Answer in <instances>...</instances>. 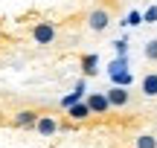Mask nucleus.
Instances as JSON below:
<instances>
[{"label":"nucleus","instance_id":"14","mask_svg":"<svg viewBox=\"0 0 157 148\" xmlns=\"http://www.w3.org/2000/svg\"><path fill=\"white\" fill-rule=\"evenodd\" d=\"M143 55H146L148 61H157V38H154V41H148V44L143 46Z\"/></svg>","mask_w":157,"mask_h":148},{"label":"nucleus","instance_id":"2","mask_svg":"<svg viewBox=\"0 0 157 148\" xmlns=\"http://www.w3.org/2000/svg\"><path fill=\"white\" fill-rule=\"evenodd\" d=\"M32 41H35V44H41V46L52 44V41H56V26H52L50 20H44V23H38V26H32Z\"/></svg>","mask_w":157,"mask_h":148},{"label":"nucleus","instance_id":"13","mask_svg":"<svg viewBox=\"0 0 157 148\" xmlns=\"http://www.w3.org/2000/svg\"><path fill=\"white\" fill-rule=\"evenodd\" d=\"M119 23H122V26H140V23H146V20H143V12L131 9V12H128V17H125V20H119Z\"/></svg>","mask_w":157,"mask_h":148},{"label":"nucleus","instance_id":"4","mask_svg":"<svg viewBox=\"0 0 157 148\" xmlns=\"http://www.w3.org/2000/svg\"><path fill=\"white\" fill-rule=\"evenodd\" d=\"M38 119H41L38 110H17L15 113V125L26 128V131H35V128H38Z\"/></svg>","mask_w":157,"mask_h":148},{"label":"nucleus","instance_id":"16","mask_svg":"<svg viewBox=\"0 0 157 148\" xmlns=\"http://www.w3.org/2000/svg\"><path fill=\"white\" fill-rule=\"evenodd\" d=\"M113 50H117V55H128V38H117Z\"/></svg>","mask_w":157,"mask_h":148},{"label":"nucleus","instance_id":"5","mask_svg":"<svg viewBox=\"0 0 157 148\" xmlns=\"http://www.w3.org/2000/svg\"><path fill=\"white\" fill-rule=\"evenodd\" d=\"M105 93H108V99H111L113 108H125V105L131 102L128 87H122V84H111V90H105Z\"/></svg>","mask_w":157,"mask_h":148},{"label":"nucleus","instance_id":"10","mask_svg":"<svg viewBox=\"0 0 157 148\" xmlns=\"http://www.w3.org/2000/svg\"><path fill=\"white\" fill-rule=\"evenodd\" d=\"M108 79H111V84H122V87H131V84H134V76H131V70L113 73V76H108Z\"/></svg>","mask_w":157,"mask_h":148},{"label":"nucleus","instance_id":"12","mask_svg":"<svg viewBox=\"0 0 157 148\" xmlns=\"http://www.w3.org/2000/svg\"><path fill=\"white\" fill-rule=\"evenodd\" d=\"M82 99H87V93H82V90H73V93H67V96H61V102H58V105H61V108L67 110L70 105H76V102H82Z\"/></svg>","mask_w":157,"mask_h":148},{"label":"nucleus","instance_id":"11","mask_svg":"<svg viewBox=\"0 0 157 148\" xmlns=\"http://www.w3.org/2000/svg\"><path fill=\"white\" fill-rule=\"evenodd\" d=\"M122 70H128V55H117L111 64H108V76H113V73H122Z\"/></svg>","mask_w":157,"mask_h":148},{"label":"nucleus","instance_id":"9","mask_svg":"<svg viewBox=\"0 0 157 148\" xmlns=\"http://www.w3.org/2000/svg\"><path fill=\"white\" fill-rule=\"evenodd\" d=\"M143 96H154L157 99V73H148L143 79Z\"/></svg>","mask_w":157,"mask_h":148},{"label":"nucleus","instance_id":"3","mask_svg":"<svg viewBox=\"0 0 157 148\" xmlns=\"http://www.w3.org/2000/svg\"><path fill=\"white\" fill-rule=\"evenodd\" d=\"M87 105H90V110L93 113H108V110L113 108L111 105V99H108V93H87Z\"/></svg>","mask_w":157,"mask_h":148},{"label":"nucleus","instance_id":"6","mask_svg":"<svg viewBox=\"0 0 157 148\" xmlns=\"http://www.w3.org/2000/svg\"><path fill=\"white\" fill-rule=\"evenodd\" d=\"M90 113H93V110H90L87 99H82V102H76V105H70V108H67V116H70L73 122H84Z\"/></svg>","mask_w":157,"mask_h":148},{"label":"nucleus","instance_id":"17","mask_svg":"<svg viewBox=\"0 0 157 148\" xmlns=\"http://www.w3.org/2000/svg\"><path fill=\"white\" fill-rule=\"evenodd\" d=\"M143 20L146 23H157V6H148V9L143 12Z\"/></svg>","mask_w":157,"mask_h":148},{"label":"nucleus","instance_id":"1","mask_svg":"<svg viewBox=\"0 0 157 148\" xmlns=\"http://www.w3.org/2000/svg\"><path fill=\"white\" fill-rule=\"evenodd\" d=\"M108 26H111V12L108 9H93L87 15V29L90 32H105Z\"/></svg>","mask_w":157,"mask_h":148},{"label":"nucleus","instance_id":"8","mask_svg":"<svg viewBox=\"0 0 157 148\" xmlns=\"http://www.w3.org/2000/svg\"><path fill=\"white\" fill-rule=\"evenodd\" d=\"M35 131H38L41 137H52V134L58 131V122L52 119L50 113H41V119H38V128H35Z\"/></svg>","mask_w":157,"mask_h":148},{"label":"nucleus","instance_id":"7","mask_svg":"<svg viewBox=\"0 0 157 148\" xmlns=\"http://www.w3.org/2000/svg\"><path fill=\"white\" fill-rule=\"evenodd\" d=\"M78 64H82V73L87 76V79H90V76H96V73H99V55H96V52H84V55H82V61H78Z\"/></svg>","mask_w":157,"mask_h":148},{"label":"nucleus","instance_id":"15","mask_svg":"<svg viewBox=\"0 0 157 148\" xmlns=\"http://www.w3.org/2000/svg\"><path fill=\"white\" fill-rule=\"evenodd\" d=\"M137 148H157V139L151 134H143V137H137Z\"/></svg>","mask_w":157,"mask_h":148}]
</instances>
